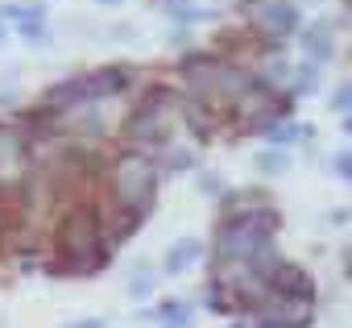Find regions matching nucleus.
<instances>
[{
    "label": "nucleus",
    "mask_w": 352,
    "mask_h": 328,
    "mask_svg": "<svg viewBox=\"0 0 352 328\" xmlns=\"http://www.w3.org/2000/svg\"><path fill=\"white\" fill-rule=\"evenodd\" d=\"M331 162H336V179H344V183H348V179H352V154H348V150H340Z\"/></svg>",
    "instance_id": "16"
},
{
    "label": "nucleus",
    "mask_w": 352,
    "mask_h": 328,
    "mask_svg": "<svg viewBox=\"0 0 352 328\" xmlns=\"http://www.w3.org/2000/svg\"><path fill=\"white\" fill-rule=\"evenodd\" d=\"M278 212L265 200H253L245 208H228L216 225V266L220 262H245L261 249H274Z\"/></svg>",
    "instance_id": "1"
},
{
    "label": "nucleus",
    "mask_w": 352,
    "mask_h": 328,
    "mask_svg": "<svg viewBox=\"0 0 352 328\" xmlns=\"http://www.w3.org/2000/svg\"><path fill=\"white\" fill-rule=\"evenodd\" d=\"M257 328H311L315 324V295H290L278 287H265L245 307Z\"/></svg>",
    "instance_id": "4"
},
{
    "label": "nucleus",
    "mask_w": 352,
    "mask_h": 328,
    "mask_svg": "<svg viewBox=\"0 0 352 328\" xmlns=\"http://www.w3.org/2000/svg\"><path fill=\"white\" fill-rule=\"evenodd\" d=\"M298 46H302V54H307L311 63H327V59L336 54V34H331L327 21H315V25H307V30L298 34Z\"/></svg>",
    "instance_id": "8"
},
{
    "label": "nucleus",
    "mask_w": 352,
    "mask_h": 328,
    "mask_svg": "<svg viewBox=\"0 0 352 328\" xmlns=\"http://www.w3.org/2000/svg\"><path fill=\"white\" fill-rule=\"evenodd\" d=\"M199 258H204V241H199V237H179V241L162 254V270H166V274H183V270H191Z\"/></svg>",
    "instance_id": "9"
},
{
    "label": "nucleus",
    "mask_w": 352,
    "mask_h": 328,
    "mask_svg": "<svg viewBox=\"0 0 352 328\" xmlns=\"http://www.w3.org/2000/svg\"><path fill=\"white\" fill-rule=\"evenodd\" d=\"M261 137H265L270 145L290 150L294 141H311V137H315V129H311V125H294V121H286V125H282V116H274V121H265V125H261Z\"/></svg>",
    "instance_id": "10"
},
{
    "label": "nucleus",
    "mask_w": 352,
    "mask_h": 328,
    "mask_svg": "<svg viewBox=\"0 0 352 328\" xmlns=\"http://www.w3.org/2000/svg\"><path fill=\"white\" fill-rule=\"evenodd\" d=\"M348 104H352V83H340L336 92H331V112H348Z\"/></svg>",
    "instance_id": "15"
},
{
    "label": "nucleus",
    "mask_w": 352,
    "mask_h": 328,
    "mask_svg": "<svg viewBox=\"0 0 352 328\" xmlns=\"http://www.w3.org/2000/svg\"><path fill=\"white\" fill-rule=\"evenodd\" d=\"M253 21L270 42H286L290 34H298V5L294 0H261L253 9Z\"/></svg>",
    "instance_id": "6"
},
{
    "label": "nucleus",
    "mask_w": 352,
    "mask_h": 328,
    "mask_svg": "<svg viewBox=\"0 0 352 328\" xmlns=\"http://www.w3.org/2000/svg\"><path fill=\"white\" fill-rule=\"evenodd\" d=\"M170 100V92H149L145 96V104H137V112L124 121V129H120V137H129V141H137V145H162L166 137H170V116H166V104Z\"/></svg>",
    "instance_id": "5"
},
{
    "label": "nucleus",
    "mask_w": 352,
    "mask_h": 328,
    "mask_svg": "<svg viewBox=\"0 0 352 328\" xmlns=\"http://www.w3.org/2000/svg\"><path fill=\"white\" fill-rule=\"evenodd\" d=\"M199 192H204V196H220V192H224V179H216V175L204 171V175H199Z\"/></svg>",
    "instance_id": "17"
},
{
    "label": "nucleus",
    "mask_w": 352,
    "mask_h": 328,
    "mask_svg": "<svg viewBox=\"0 0 352 328\" xmlns=\"http://www.w3.org/2000/svg\"><path fill=\"white\" fill-rule=\"evenodd\" d=\"M96 5H104V9H112V5H120V0H96Z\"/></svg>",
    "instance_id": "20"
},
{
    "label": "nucleus",
    "mask_w": 352,
    "mask_h": 328,
    "mask_svg": "<svg viewBox=\"0 0 352 328\" xmlns=\"http://www.w3.org/2000/svg\"><path fill=\"white\" fill-rule=\"evenodd\" d=\"M290 150H282V145H274V150H265V154H257V171L261 175H286L290 171Z\"/></svg>",
    "instance_id": "13"
},
{
    "label": "nucleus",
    "mask_w": 352,
    "mask_h": 328,
    "mask_svg": "<svg viewBox=\"0 0 352 328\" xmlns=\"http://www.w3.org/2000/svg\"><path fill=\"white\" fill-rule=\"evenodd\" d=\"M153 316H162V328H191V320H195L187 299H162Z\"/></svg>",
    "instance_id": "11"
},
{
    "label": "nucleus",
    "mask_w": 352,
    "mask_h": 328,
    "mask_svg": "<svg viewBox=\"0 0 352 328\" xmlns=\"http://www.w3.org/2000/svg\"><path fill=\"white\" fill-rule=\"evenodd\" d=\"M166 162H170V171H191L199 158H195L191 150H170V158H166Z\"/></svg>",
    "instance_id": "14"
},
{
    "label": "nucleus",
    "mask_w": 352,
    "mask_h": 328,
    "mask_svg": "<svg viewBox=\"0 0 352 328\" xmlns=\"http://www.w3.org/2000/svg\"><path fill=\"white\" fill-rule=\"evenodd\" d=\"M25 175V137L17 129H0V183Z\"/></svg>",
    "instance_id": "7"
},
{
    "label": "nucleus",
    "mask_w": 352,
    "mask_h": 328,
    "mask_svg": "<svg viewBox=\"0 0 352 328\" xmlns=\"http://www.w3.org/2000/svg\"><path fill=\"white\" fill-rule=\"evenodd\" d=\"M63 328H108V320H104V316H87V320H71V324H63Z\"/></svg>",
    "instance_id": "18"
},
{
    "label": "nucleus",
    "mask_w": 352,
    "mask_h": 328,
    "mask_svg": "<svg viewBox=\"0 0 352 328\" xmlns=\"http://www.w3.org/2000/svg\"><path fill=\"white\" fill-rule=\"evenodd\" d=\"M153 283H157V274H153V266H149V262H137V266L129 270V295H133V299L153 295Z\"/></svg>",
    "instance_id": "12"
},
{
    "label": "nucleus",
    "mask_w": 352,
    "mask_h": 328,
    "mask_svg": "<svg viewBox=\"0 0 352 328\" xmlns=\"http://www.w3.org/2000/svg\"><path fill=\"white\" fill-rule=\"evenodd\" d=\"M13 100H17V92H13V88H5V92H0V108H9Z\"/></svg>",
    "instance_id": "19"
},
{
    "label": "nucleus",
    "mask_w": 352,
    "mask_h": 328,
    "mask_svg": "<svg viewBox=\"0 0 352 328\" xmlns=\"http://www.w3.org/2000/svg\"><path fill=\"white\" fill-rule=\"evenodd\" d=\"M104 187L116 212H129L137 221H145L157 204V167L153 158H145L141 150H124L108 162L104 171Z\"/></svg>",
    "instance_id": "3"
},
{
    "label": "nucleus",
    "mask_w": 352,
    "mask_h": 328,
    "mask_svg": "<svg viewBox=\"0 0 352 328\" xmlns=\"http://www.w3.org/2000/svg\"><path fill=\"white\" fill-rule=\"evenodd\" d=\"M54 249H58V266H50V274H96L108 258L100 212L96 208L67 212L54 233Z\"/></svg>",
    "instance_id": "2"
}]
</instances>
